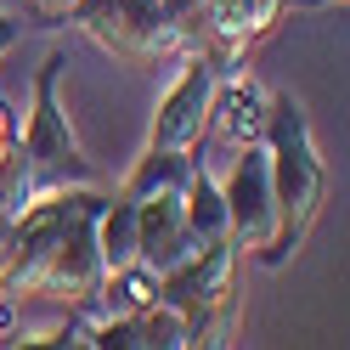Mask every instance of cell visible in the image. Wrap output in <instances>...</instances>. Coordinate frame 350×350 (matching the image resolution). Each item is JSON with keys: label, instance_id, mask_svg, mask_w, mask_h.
<instances>
[{"label": "cell", "instance_id": "cell-5", "mask_svg": "<svg viewBox=\"0 0 350 350\" xmlns=\"http://www.w3.org/2000/svg\"><path fill=\"white\" fill-rule=\"evenodd\" d=\"M68 23H79L102 51H113L119 62H136V68L159 57H181L164 0H74Z\"/></svg>", "mask_w": 350, "mask_h": 350}, {"label": "cell", "instance_id": "cell-8", "mask_svg": "<svg viewBox=\"0 0 350 350\" xmlns=\"http://www.w3.org/2000/svg\"><path fill=\"white\" fill-rule=\"evenodd\" d=\"M192 249H198V237L187 226L181 192H147V198H136V266H147L159 277L175 260H187Z\"/></svg>", "mask_w": 350, "mask_h": 350}, {"label": "cell", "instance_id": "cell-4", "mask_svg": "<svg viewBox=\"0 0 350 350\" xmlns=\"http://www.w3.org/2000/svg\"><path fill=\"white\" fill-rule=\"evenodd\" d=\"M232 266H237V249L226 237H215V243H198L187 260H175L170 271H159V299L187 317V345L232 339V311H237Z\"/></svg>", "mask_w": 350, "mask_h": 350}, {"label": "cell", "instance_id": "cell-2", "mask_svg": "<svg viewBox=\"0 0 350 350\" xmlns=\"http://www.w3.org/2000/svg\"><path fill=\"white\" fill-rule=\"evenodd\" d=\"M260 142H266V159H271V198H277V232L260 249V266H288L305 243V232L317 226L322 187H327L317 142H311V119L288 91H277L266 102V136Z\"/></svg>", "mask_w": 350, "mask_h": 350}, {"label": "cell", "instance_id": "cell-6", "mask_svg": "<svg viewBox=\"0 0 350 350\" xmlns=\"http://www.w3.org/2000/svg\"><path fill=\"white\" fill-rule=\"evenodd\" d=\"M221 198H226V237H232V249H249L260 260V249H266L271 232H277V198H271L266 142L237 147L232 175L221 181Z\"/></svg>", "mask_w": 350, "mask_h": 350}, {"label": "cell", "instance_id": "cell-9", "mask_svg": "<svg viewBox=\"0 0 350 350\" xmlns=\"http://www.w3.org/2000/svg\"><path fill=\"white\" fill-rule=\"evenodd\" d=\"M266 91L237 68V74H226L221 85H215V102H209V130L204 136H215V142H226V147H249V142H260L266 136Z\"/></svg>", "mask_w": 350, "mask_h": 350}, {"label": "cell", "instance_id": "cell-10", "mask_svg": "<svg viewBox=\"0 0 350 350\" xmlns=\"http://www.w3.org/2000/svg\"><path fill=\"white\" fill-rule=\"evenodd\" d=\"M192 170H198V159L192 152H170V147H147L136 170L124 175V187H119V198H147V192H181L192 181Z\"/></svg>", "mask_w": 350, "mask_h": 350}, {"label": "cell", "instance_id": "cell-12", "mask_svg": "<svg viewBox=\"0 0 350 350\" xmlns=\"http://www.w3.org/2000/svg\"><path fill=\"white\" fill-rule=\"evenodd\" d=\"M96 254H102V271H119L136 260V204L130 198H107L96 215Z\"/></svg>", "mask_w": 350, "mask_h": 350}, {"label": "cell", "instance_id": "cell-1", "mask_svg": "<svg viewBox=\"0 0 350 350\" xmlns=\"http://www.w3.org/2000/svg\"><path fill=\"white\" fill-rule=\"evenodd\" d=\"M107 204L102 187H57L6 226L0 249V294L74 305L96 294L102 254H96V215Z\"/></svg>", "mask_w": 350, "mask_h": 350}, {"label": "cell", "instance_id": "cell-7", "mask_svg": "<svg viewBox=\"0 0 350 350\" xmlns=\"http://www.w3.org/2000/svg\"><path fill=\"white\" fill-rule=\"evenodd\" d=\"M215 85H221V74H215V62L198 51L187 57L181 79L164 91L159 113H152V136L147 147H170V152H198L204 147V130H209V102H215Z\"/></svg>", "mask_w": 350, "mask_h": 350}, {"label": "cell", "instance_id": "cell-3", "mask_svg": "<svg viewBox=\"0 0 350 350\" xmlns=\"http://www.w3.org/2000/svg\"><path fill=\"white\" fill-rule=\"evenodd\" d=\"M68 68V57L51 51L34 74V113L29 124L17 130V152L29 159V175H34V198L40 192H57V187H102V170L85 159V147L74 136L68 113L57 102V79Z\"/></svg>", "mask_w": 350, "mask_h": 350}, {"label": "cell", "instance_id": "cell-13", "mask_svg": "<svg viewBox=\"0 0 350 350\" xmlns=\"http://www.w3.org/2000/svg\"><path fill=\"white\" fill-rule=\"evenodd\" d=\"M29 6H34V17H40V23H68V12H74V0H29Z\"/></svg>", "mask_w": 350, "mask_h": 350}, {"label": "cell", "instance_id": "cell-11", "mask_svg": "<svg viewBox=\"0 0 350 350\" xmlns=\"http://www.w3.org/2000/svg\"><path fill=\"white\" fill-rule=\"evenodd\" d=\"M181 209H187V226L198 243H215V237H226V198H221V181L198 164L192 170V181L181 187ZM232 243V237H226Z\"/></svg>", "mask_w": 350, "mask_h": 350}, {"label": "cell", "instance_id": "cell-14", "mask_svg": "<svg viewBox=\"0 0 350 350\" xmlns=\"http://www.w3.org/2000/svg\"><path fill=\"white\" fill-rule=\"evenodd\" d=\"M17 34H23V29H17V17H6V12H0V57L17 46Z\"/></svg>", "mask_w": 350, "mask_h": 350}]
</instances>
